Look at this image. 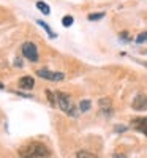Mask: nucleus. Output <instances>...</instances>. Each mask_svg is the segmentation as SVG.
<instances>
[{"mask_svg": "<svg viewBox=\"0 0 147 158\" xmlns=\"http://www.w3.org/2000/svg\"><path fill=\"white\" fill-rule=\"evenodd\" d=\"M18 153L21 158H44L51 155V150L41 142H30L27 146H22Z\"/></svg>", "mask_w": 147, "mask_h": 158, "instance_id": "f257e3e1", "label": "nucleus"}, {"mask_svg": "<svg viewBox=\"0 0 147 158\" xmlns=\"http://www.w3.org/2000/svg\"><path fill=\"white\" fill-rule=\"evenodd\" d=\"M56 100H57V104L59 108L68 115H76L74 112V106H73V101H71V97L68 94H63V92H56Z\"/></svg>", "mask_w": 147, "mask_h": 158, "instance_id": "f03ea898", "label": "nucleus"}, {"mask_svg": "<svg viewBox=\"0 0 147 158\" xmlns=\"http://www.w3.org/2000/svg\"><path fill=\"white\" fill-rule=\"evenodd\" d=\"M21 51H22V56L30 60V62H38L40 56H38V49H36V44L35 43H30V41H25L22 46H21Z\"/></svg>", "mask_w": 147, "mask_h": 158, "instance_id": "7ed1b4c3", "label": "nucleus"}, {"mask_svg": "<svg viewBox=\"0 0 147 158\" xmlns=\"http://www.w3.org/2000/svg\"><path fill=\"white\" fill-rule=\"evenodd\" d=\"M36 74H38L40 77H43V79H48V81H56V82H57V81H62V79L65 77L63 73H60V71H51V70H48V68L38 70Z\"/></svg>", "mask_w": 147, "mask_h": 158, "instance_id": "20e7f679", "label": "nucleus"}, {"mask_svg": "<svg viewBox=\"0 0 147 158\" xmlns=\"http://www.w3.org/2000/svg\"><path fill=\"white\" fill-rule=\"evenodd\" d=\"M131 108L135 111H145L147 109V97L139 94L135 97V100L131 101Z\"/></svg>", "mask_w": 147, "mask_h": 158, "instance_id": "39448f33", "label": "nucleus"}, {"mask_svg": "<svg viewBox=\"0 0 147 158\" xmlns=\"http://www.w3.org/2000/svg\"><path fill=\"white\" fill-rule=\"evenodd\" d=\"M133 123V128L139 133L145 135L147 136V117H139V118H135V120L131 122Z\"/></svg>", "mask_w": 147, "mask_h": 158, "instance_id": "423d86ee", "label": "nucleus"}, {"mask_svg": "<svg viewBox=\"0 0 147 158\" xmlns=\"http://www.w3.org/2000/svg\"><path fill=\"white\" fill-rule=\"evenodd\" d=\"M33 85H35V79L32 76H22L19 79V89L22 90H30L33 89Z\"/></svg>", "mask_w": 147, "mask_h": 158, "instance_id": "0eeeda50", "label": "nucleus"}, {"mask_svg": "<svg viewBox=\"0 0 147 158\" xmlns=\"http://www.w3.org/2000/svg\"><path fill=\"white\" fill-rule=\"evenodd\" d=\"M100 106H101V109H103L106 114H111V100H109V98L100 100Z\"/></svg>", "mask_w": 147, "mask_h": 158, "instance_id": "6e6552de", "label": "nucleus"}, {"mask_svg": "<svg viewBox=\"0 0 147 158\" xmlns=\"http://www.w3.org/2000/svg\"><path fill=\"white\" fill-rule=\"evenodd\" d=\"M36 8L43 13V15H49L51 13V8H49V5L48 3H44V2H36Z\"/></svg>", "mask_w": 147, "mask_h": 158, "instance_id": "1a4fd4ad", "label": "nucleus"}, {"mask_svg": "<svg viewBox=\"0 0 147 158\" xmlns=\"http://www.w3.org/2000/svg\"><path fill=\"white\" fill-rule=\"evenodd\" d=\"M36 22H38V25H41V27H43V29H44V30L48 32V35H49L51 38H56V36H57V35H56L54 32L51 30V27H49V25H48L46 22H43V21H36Z\"/></svg>", "mask_w": 147, "mask_h": 158, "instance_id": "9d476101", "label": "nucleus"}, {"mask_svg": "<svg viewBox=\"0 0 147 158\" xmlns=\"http://www.w3.org/2000/svg\"><path fill=\"white\" fill-rule=\"evenodd\" d=\"M90 106H92V103H90L89 100H82L81 103H79V109H81L82 112L89 111V109H90Z\"/></svg>", "mask_w": 147, "mask_h": 158, "instance_id": "9b49d317", "label": "nucleus"}, {"mask_svg": "<svg viewBox=\"0 0 147 158\" xmlns=\"http://www.w3.org/2000/svg\"><path fill=\"white\" fill-rule=\"evenodd\" d=\"M76 156H78V158H98L97 155H93V153H90V152H86V150L78 152V153H76Z\"/></svg>", "mask_w": 147, "mask_h": 158, "instance_id": "f8f14e48", "label": "nucleus"}, {"mask_svg": "<svg viewBox=\"0 0 147 158\" xmlns=\"http://www.w3.org/2000/svg\"><path fill=\"white\" fill-rule=\"evenodd\" d=\"M46 97H48V100H49V103L52 104V106H56V104H57V100H56V94H52L51 90H46Z\"/></svg>", "mask_w": 147, "mask_h": 158, "instance_id": "ddd939ff", "label": "nucleus"}, {"mask_svg": "<svg viewBox=\"0 0 147 158\" xmlns=\"http://www.w3.org/2000/svg\"><path fill=\"white\" fill-rule=\"evenodd\" d=\"M104 18V13H93V15H89V21H100Z\"/></svg>", "mask_w": 147, "mask_h": 158, "instance_id": "4468645a", "label": "nucleus"}, {"mask_svg": "<svg viewBox=\"0 0 147 158\" xmlns=\"http://www.w3.org/2000/svg\"><path fill=\"white\" fill-rule=\"evenodd\" d=\"M74 22V19L71 18V16H63V19H62V24H63V27H70V25Z\"/></svg>", "mask_w": 147, "mask_h": 158, "instance_id": "2eb2a0df", "label": "nucleus"}, {"mask_svg": "<svg viewBox=\"0 0 147 158\" xmlns=\"http://www.w3.org/2000/svg\"><path fill=\"white\" fill-rule=\"evenodd\" d=\"M145 41H147V32H142V33H139V35L136 36V43H138V44L145 43Z\"/></svg>", "mask_w": 147, "mask_h": 158, "instance_id": "dca6fc26", "label": "nucleus"}, {"mask_svg": "<svg viewBox=\"0 0 147 158\" xmlns=\"http://www.w3.org/2000/svg\"><path fill=\"white\" fill-rule=\"evenodd\" d=\"M120 38H124V40H130V38H128V33H127V32L120 33Z\"/></svg>", "mask_w": 147, "mask_h": 158, "instance_id": "f3484780", "label": "nucleus"}, {"mask_svg": "<svg viewBox=\"0 0 147 158\" xmlns=\"http://www.w3.org/2000/svg\"><path fill=\"white\" fill-rule=\"evenodd\" d=\"M114 158H127V155H119V153H116Z\"/></svg>", "mask_w": 147, "mask_h": 158, "instance_id": "a211bd4d", "label": "nucleus"}, {"mask_svg": "<svg viewBox=\"0 0 147 158\" xmlns=\"http://www.w3.org/2000/svg\"><path fill=\"white\" fill-rule=\"evenodd\" d=\"M145 54H147V51H145Z\"/></svg>", "mask_w": 147, "mask_h": 158, "instance_id": "6ab92c4d", "label": "nucleus"}]
</instances>
